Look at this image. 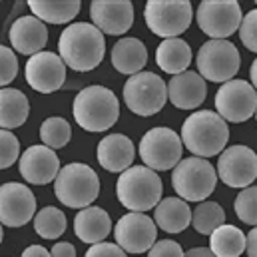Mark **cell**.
<instances>
[{"label":"cell","instance_id":"6da1fadb","mask_svg":"<svg viewBox=\"0 0 257 257\" xmlns=\"http://www.w3.org/2000/svg\"><path fill=\"white\" fill-rule=\"evenodd\" d=\"M58 56L76 72H90L104 60V34L90 22H74L66 26L58 38Z\"/></svg>","mask_w":257,"mask_h":257},{"label":"cell","instance_id":"7a4b0ae2","mask_svg":"<svg viewBox=\"0 0 257 257\" xmlns=\"http://www.w3.org/2000/svg\"><path fill=\"white\" fill-rule=\"evenodd\" d=\"M180 140L190 154L207 160L225 150L229 142V126L219 114L211 110H197L186 118Z\"/></svg>","mask_w":257,"mask_h":257},{"label":"cell","instance_id":"3957f363","mask_svg":"<svg viewBox=\"0 0 257 257\" xmlns=\"http://www.w3.org/2000/svg\"><path fill=\"white\" fill-rule=\"evenodd\" d=\"M76 124L86 132H106L120 118V102L106 86H88L78 92L72 104Z\"/></svg>","mask_w":257,"mask_h":257},{"label":"cell","instance_id":"277c9868","mask_svg":"<svg viewBox=\"0 0 257 257\" xmlns=\"http://www.w3.org/2000/svg\"><path fill=\"white\" fill-rule=\"evenodd\" d=\"M116 193L120 203L130 211L146 213L148 209H154L164 193L162 178L146 168V166H132L126 172L120 174Z\"/></svg>","mask_w":257,"mask_h":257},{"label":"cell","instance_id":"5b68a950","mask_svg":"<svg viewBox=\"0 0 257 257\" xmlns=\"http://www.w3.org/2000/svg\"><path fill=\"white\" fill-rule=\"evenodd\" d=\"M54 193L60 203L72 209H84L96 201L100 195V178L98 174L80 162L60 168L54 180Z\"/></svg>","mask_w":257,"mask_h":257},{"label":"cell","instance_id":"8992f818","mask_svg":"<svg viewBox=\"0 0 257 257\" xmlns=\"http://www.w3.org/2000/svg\"><path fill=\"white\" fill-rule=\"evenodd\" d=\"M217 184L215 168L203 158L180 160L172 172V188L184 201H203L207 199Z\"/></svg>","mask_w":257,"mask_h":257},{"label":"cell","instance_id":"52a82bcc","mask_svg":"<svg viewBox=\"0 0 257 257\" xmlns=\"http://www.w3.org/2000/svg\"><path fill=\"white\" fill-rule=\"evenodd\" d=\"M148 28L160 38H180L193 20L192 2L188 0H150L144 8Z\"/></svg>","mask_w":257,"mask_h":257},{"label":"cell","instance_id":"ba28073f","mask_svg":"<svg viewBox=\"0 0 257 257\" xmlns=\"http://www.w3.org/2000/svg\"><path fill=\"white\" fill-rule=\"evenodd\" d=\"M197 74L205 82H229L241 68V56L233 42L229 40H207L201 44L197 58Z\"/></svg>","mask_w":257,"mask_h":257},{"label":"cell","instance_id":"9c48e42d","mask_svg":"<svg viewBox=\"0 0 257 257\" xmlns=\"http://www.w3.org/2000/svg\"><path fill=\"white\" fill-rule=\"evenodd\" d=\"M124 102L136 116L148 118L164 110L168 102L166 82L154 72H138L124 84Z\"/></svg>","mask_w":257,"mask_h":257},{"label":"cell","instance_id":"30bf717a","mask_svg":"<svg viewBox=\"0 0 257 257\" xmlns=\"http://www.w3.org/2000/svg\"><path fill=\"white\" fill-rule=\"evenodd\" d=\"M138 152L146 168L154 172H166V170H174L176 164L182 160L184 146L180 134L166 126H158L148 130L142 136Z\"/></svg>","mask_w":257,"mask_h":257},{"label":"cell","instance_id":"8fae6325","mask_svg":"<svg viewBox=\"0 0 257 257\" xmlns=\"http://www.w3.org/2000/svg\"><path fill=\"white\" fill-rule=\"evenodd\" d=\"M243 12L235 0H203L197 6L195 20L211 40H227L237 32Z\"/></svg>","mask_w":257,"mask_h":257},{"label":"cell","instance_id":"7c38bea8","mask_svg":"<svg viewBox=\"0 0 257 257\" xmlns=\"http://www.w3.org/2000/svg\"><path fill=\"white\" fill-rule=\"evenodd\" d=\"M215 114H219L225 122H247L257 110L255 88L249 82L235 78L223 82L215 92Z\"/></svg>","mask_w":257,"mask_h":257},{"label":"cell","instance_id":"4fadbf2b","mask_svg":"<svg viewBox=\"0 0 257 257\" xmlns=\"http://www.w3.org/2000/svg\"><path fill=\"white\" fill-rule=\"evenodd\" d=\"M215 174L225 186L235 188V190H243V188L253 186L257 178L255 152L243 144L225 148L219 154Z\"/></svg>","mask_w":257,"mask_h":257},{"label":"cell","instance_id":"5bb4252c","mask_svg":"<svg viewBox=\"0 0 257 257\" xmlns=\"http://www.w3.org/2000/svg\"><path fill=\"white\" fill-rule=\"evenodd\" d=\"M114 237L126 253H144L158 241V227L146 213L130 211L114 225Z\"/></svg>","mask_w":257,"mask_h":257},{"label":"cell","instance_id":"9a60e30c","mask_svg":"<svg viewBox=\"0 0 257 257\" xmlns=\"http://www.w3.org/2000/svg\"><path fill=\"white\" fill-rule=\"evenodd\" d=\"M26 84L40 92V94H52L58 92L66 82V64L62 58L54 52L42 50L28 58L24 68Z\"/></svg>","mask_w":257,"mask_h":257},{"label":"cell","instance_id":"2e32d148","mask_svg":"<svg viewBox=\"0 0 257 257\" xmlns=\"http://www.w3.org/2000/svg\"><path fill=\"white\" fill-rule=\"evenodd\" d=\"M36 215V197L28 186L8 182L0 186V223L22 227Z\"/></svg>","mask_w":257,"mask_h":257},{"label":"cell","instance_id":"e0dca14e","mask_svg":"<svg viewBox=\"0 0 257 257\" xmlns=\"http://www.w3.org/2000/svg\"><path fill=\"white\" fill-rule=\"evenodd\" d=\"M20 176L32 186H46L56 180L60 172V160L48 146H30L18 160Z\"/></svg>","mask_w":257,"mask_h":257},{"label":"cell","instance_id":"ac0fdd59","mask_svg":"<svg viewBox=\"0 0 257 257\" xmlns=\"http://www.w3.org/2000/svg\"><path fill=\"white\" fill-rule=\"evenodd\" d=\"M90 18L102 34L120 36L134 24V4L128 0H94L90 4Z\"/></svg>","mask_w":257,"mask_h":257},{"label":"cell","instance_id":"d6986e66","mask_svg":"<svg viewBox=\"0 0 257 257\" xmlns=\"http://www.w3.org/2000/svg\"><path fill=\"white\" fill-rule=\"evenodd\" d=\"M8 38L16 52L24 56H34L44 50L48 42V30L42 20L30 14V16H20L10 24Z\"/></svg>","mask_w":257,"mask_h":257},{"label":"cell","instance_id":"ffe728a7","mask_svg":"<svg viewBox=\"0 0 257 257\" xmlns=\"http://www.w3.org/2000/svg\"><path fill=\"white\" fill-rule=\"evenodd\" d=\"M168 100L180 110H195L207 98V82L193 70L174 76L168 84Z\"/></svg>","mask_w":257,"mask_h":257},{"label":"cell","instance_id":"44dd1931","mask_svg":"<svg viewBox=\"0 0 257 257\" xmlns=\"http://www.w3.org/2000/svg\"><path fill=\"white\" fill-rule=\"evenodd\" d=\"M96 158L100 166L112 174H122L132 168L136 158V146L124 134H110L100 140L96 148Z\"/></svg>","mask_w":257,"mask_h":257},{"label":"cell","instance_id":"7402d4cb","mask_svg":"<svg viewBox=\"0 0 257 257\" xmlns=\"http://www.w3.org/2000/svg\"><path fill=\"white\" fill-rule=\"evenodd\" d=\"M112 231V219L106 209L98 205H88L80 209L74 217V233L84 243H100Z\"/></svg>","mask_w":257,"mask_h":257},{"label":"cell","instance_id":"603a6c76","mask_svg":"<svg viewBox=\"0 0 257 257\" xmlns=\"http://www.w3.org/2000/svg\"><path fill=\"white\" fill-rule=\"evenodd\" d=\"M192 221V209L182 197H166L154 207V223L166 233H182Z\"/></svg>","mask_w":257,"mask_h":257},{"label":"cell","instance_id":"cb8c5ba5","mask_svg":"<svg viewBox=\"0 0 257 257\" xmlns=\"http://www.w3.org/2000/svg\"><path fill=\"white\" fill-rule=\"evenodd\" d=\"M148 64V50L140 38H120L112 48V66L122 74H138L144 72Z\"/></svg>","mask_w":257,"mask_h":257},{"label":"cell","instance_id":"d4e9b609","mask_svg":"<svg viewBox=\"0 0 257 257\" xmlns=\"http://www.w3.org/2000/svg\"><path fill=\"white\" fill-rule=\"evenodd\" d=\"M30 104L24 92L16 88H0V130L20 128L28 120Z\"/></svg>","mask_w":257,"mask_h":257},{"label":"cell","instance_id":"484cf974","mask_svg":"<svg viewBox=\"0 0 257 257\" xmlns=\"http://www.w3.org/2000/svg\"><path fill=\"white\" fill-rule=\"evenodd\" d=\"M156 62L164 72L178 76V74L186 72L188 66L192 64V48L182 38H168L158 46Z\"/></svg>","mask_w":257,"mask_h":257},{"label":"cell","instance_id":"4316f807","mask_svg":"<svg viewBox=\"0 0 257 257\" xmlns=\"http://www.w3.org/2000/svg\"><path fill=\"white\" fill-rule=\"evenodd\" d=\"M28 8L32 16L48 24H66L78 16L82 2L78 0H30Z\"/></svg>","mask_w":257,"mask_h":257},{"label":"cell","instance_id":"83f0119b","mask_svg":"<svg viewBox=\"0 0 257 257\" xmlns=\"http://www.w3.org/2000/svg\"><path fill=\"white\" fill-rule=\"evenodd\" d=\"M209 251L215 257H241L245 251V233L237 225L223 223L209 233Z\"/></svg>","mask_w":257,"mask_h":257},{"label":"cell","instance_id":"f1b7e54d","mask_svg":"<svg viewBox=\"0 0 257 257\" xmlns=\"http://www.w3.org/2000/svg\"><path fill=\"white\" fill-rule=\"evenodd\" d=\"M193 229L201 235H209L213 229H217L219 225L225 223V211L219 203L215 201H199L195 205V209L192 211V221Z\"/></svg>","mask_w":257,"mask_h":257},{"label":"cell","instance_id":"f546056e","mask_svg":"<svg viewBox=\"0 0 257 257\" xmlns=\"http://www.w3.org/2000/svg\"><path fill=\"white\" fill-rule=\"evenodd\" d=\"M66 215L62 209L46 205L34 215V231L44 239H58L66 231Z\"/></svg>","mask_w":257,"mask_h":257},{"label":"cell","instance_id":"4dcf8cb0","mask_svg":"<svg viewBox=\"0 0 257 257\" xmlns=\"http://www.w3.org/2000/svg\"><path fill=\"white\" fill-rule=\"evenodd\" d=\"M72 138V128L60 116H52L46 118L40 126V140L44 146H48L50 150H60Z\"/></svg>","mask_w":257,"mask_h":257},{"label":"cell","instance_id":"1f68e13d","mask_svg":"<svg viewBox=\"0 0 257 257\" xmlns=\"http://www.w3.org/2000/svg\"><path fill=\"white\" fill-rule=\"evenodd\" d=\"M233 209L235 215L247 223V225H257V188L249 186L243 188L241 192L237 193L235 201H233Z\"/></svg>","mask_w":257,"mask_h":257},{"label":"cell","instance_id":"d6a6232c","mask_svg":"<svg viewBox=\"0 0 257 257\" xmlns=\"http://www.w3.org/2000/svg\"><path fill=\"white\" fill-rule=\"evenodd\" d=\"M20 158V142L10 130H0V170L10 168Z\"/></svg>","mask_w":257,"mask_h":257},{"label":"cell","instance_id":"836d02e7","mask_svg":"<svg viewBox=\"0 0 257 257\" xmlns=\"http://www.w3.org/2000/svg\"><path fill=\"white\" fill-rule=\"evenodd\" d=\"M239 38H241V44L249 50V52H257V10L251 8L243 18H241V24H239Z\"/></svg>","mask_w":257,"mask_h":257},{"label":"cell","instance_id":"e575fe53","mask_svg":"<svg viewBox=\"0 0 257 257\" xmlns=\"http://www.w3.org/2000/svg\"><path fill=\"white\" fill-rule=\"evenodd\" d=\"M16 74H18L16 52L0 44V88H6L10 82H14Z\"/></svg>","mask_w":257,"mask_h":257},{"label":"cell","instance_id":"d590c367","mask_svg":"<svg viewBox=\"0 0 257 257\" xmlns=\"http://www.w3.org/2000/svg\"><path fill=\"white\" fill-rule=\"evenodd\" d=\"M148 257H184V249L178 241L160 239L148 249Z\"/></svg>","mask_w":257,"mask_h":257},{"label":"cell","instance_id":"8d00e7d4","mask_svg":"<svg viewBox=\"0 0 257 257\" xmlns=\"http://www.w3.org/2000/svg\"><path fill=\"white\" fill-rule=\"evenodd\" d=\"M86 257H128V253L116 243L100 241V243L90 245V249L86 251Z\"/></svg>","mask_w":257,"mask_h":257},{"label":"cell","instance_id":"74e56055","mask_svg":"<svg viewBox=\"0 0 257 257\" xmlns=\"http://www.w3.org/2000/svg\"><path fill=\"white\" fill-rule=\"evenodd\" d=\"M50 255L52 257H76V249H74L72 243L60 241V243H54V245H52Z\"/></svg>","mask_w":257,"mask_h":257},{"label":"cell","instance_id":"f35d334b","mask_svg":"<svg viewBox=\"0 0 257 257\" xmlns=\"http://www.w3.org/2000/svg\"><path fill=\"white\" fill-rule=\"evenodd\" d=\"M245 251L247 257H257V229L251 227L249 233L245 235Z\"/></svg>","mask_w":257,"mask_h":257},{"label":"cell","instance_id":"ab89813d","mask_svg":"<svg viewBox=\"0 0 257 257\" xmlns=\"http://www.w3.org/2000/svg\"><path fill=\"white\" fill-rule=\"evenodd\" d=\"M20 257H52V255H50V251H48L46 247H42V245H30V247H26V249L22 251Z\"/></svg>","mask_w":257,"mask_h":257},{"label":"cell","instance_id":"60d3db41","mask_svg":"<svg viewBox=\"0 0 257 257\" xmlns=\"http://www.w3.org/2000/svg\"><path fill=\"white\" fill-rule=\"evenodd\" d=\"M184 257H215L207 247H192L190 251H184Z\"/></svg>","mask_w":257,"mask_h":257},{"label":"cell","instance_id":"b9f144b4","mask_svg":"<svg viewBox=\"0 0 257 257\" xmlns=\"http://www.w3.org/2000/svg\"><path fill=\"white\" fill-rule=\"evenodd\" d=\"M249 76H251L249 84L255 88V86H257V60H255V62H251V68H249Z\"/></svg>","mask_w":257,"mask_h":257},{"label":"cell","instance_id":"7bdbcfd3","mask_svg":"<svg viewBox=\"0 0 257 257\" xmlns=\"http://www.w3.org/2000/svg\"><path fill=\"white\" fill-rule=\"evenodd\" d=\"M2 237H4V231H2V223H0V243H2Z\"/></svg>","mask_w":257,"mask_h":257}]
</instances>
